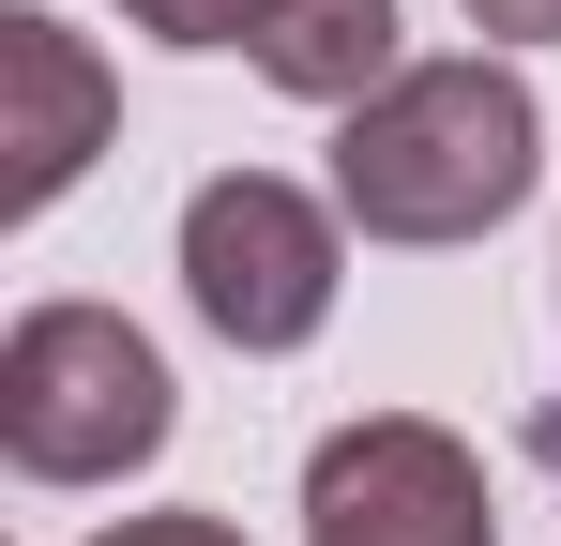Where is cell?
<instances>
[{
	"label": "cell",
	"mask_w": 561,
	"mask_h": 546,
	"mask_svg": "<svg viewBox=\"0 0 561 546\" xmlns=\"http://www.w3.org/2000/svg\"><path fill=\"white\" fill-rule=\"evenodd\" d=\"M531 182H547V106H531V77H516L501 46L410 61L394 91H365V106L334 122V213H350L365 243H410V259L485 243Z\"/></svg>",
	"instance_id": "obj_1"
},
{
	"label": "cell",
	"mask_w": 561,
	"mask_h": 546,
	"mask_svg": "<svg viewBox=\"0 0 561 546\" xmlns=\"http://www.w3.org/2000/svg\"><path fill=\"white\" fill-rule=\"evenodd\" d=\"M168 425H183V379L122 304H31L0 334V455L31 486H122L168 455Z\"/></svg>",
	"instance_id": "obj_2"
},
{
	"label": "cell",
	"mask_w": 561,
	"mask_h": 546,
	"mask_svg": "<svg viewBox=\"0 0 561 546\" xmlns=\"http://www.w3.org/2000/svg\"><path fill=\"white\" fill-rule=\"evenodd\" d=\"M334 288H350V213H319L304 182L274 168H213L183 197V304L228 334V350H304L319 319H334Z\"/></svg>",
	"instance_id": "obj_3"
},
{
	"label": "cell",
	"mask_w": 561,
	"mask_h": 546,
	"mask_svg": "<svg viewBox=\"0 0 561 546\" xmlns=\"http://www.w3.org/2000/svg\"><path fill=\"white\" fill-rule=\"evenodd\" d=\"M304 546H501L485 455L425 410H365L304 455Z\"/></svg>",
	"instance_id": "obj_4"
},
{
	"label": "cell",
	"mask_w": 561,
	"mask_h": 546,
	"mask_svg": "<svg viewBox=\"0 0 561 546\" xmlns=\"http://www.w3.org/2000/svg\"><path fill=\"white\" fill-rule=\"evenodd\" d=\"M106 122H122V77H106L61 15L15 0V15H0V213H46V197L106 152Z\"/></svg>",
	"instance_id": "obj_5"
},
{
	"label": "cell",
	"mask_w": 561,
	"mask_h": 546,
	"mask_svg": "<svg viewBox=\"0 0 561 546\" xmlns=\"http://www.w3.org/2000/svg\"><path fill=\"white\" fill-rule=\"evenodd\" d=\"M243 61H259L288 106H334V122H350L365 91H394V77H410V46H394V0H274Z\"/></svg>",
	"instance_id": "obj_6"
},
{
	"label": "cell",
	"mask_w": 561,
	"mask_h": 546,
	"mask_svg": "<svg viewBox=\"0 0 561 546\" xmlns=\"http://www.w3.org/2000/svg\"><path fill=\"white\" fill-rule=\"evenodd\" d=\"M259 15L274 0H122V31H152V46H259Z\"/></svg>",
	"instance_id": "obj_7"
},
{
	"label": "cell",
	"mask_w": 561,
	"mask_h": 546,
	"mask_svg": "<svg viewBox=\"0 0 561 546\" xmlns=\"http://www.w3.org/2000/svg\"><path fill=\"white\" fill-rule=\"evenodd\" d=\"M485 46H561V0H470Z\"/></svg>",
	"instance_id": "obj_8"
},
{
	"label": "cell",
	"mask_w": 561,
	"mask_h": 546,
	"mask_svg": "<svg viewBox=\"0 0 561 546\" xmlns=\"http://www.w3.org/2000/svg\"><path fill=\"white\" fill-rule=\"evenodd\" d=\"M92 546H243L228 516H122V532H92Z\"/></svg>",
	"instance_id": "obj_9"
}]
</instances>
